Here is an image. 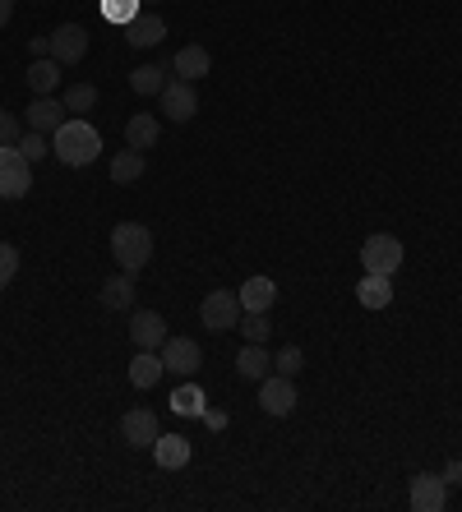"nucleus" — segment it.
Wrapping results in <instances>:
<instances>
[{
    "label": "nucleus",
    "mask_w": 462,
    "mask_h": 512,
    "mask_svg": "<svg viewBox=\"0 0 462 512\" xmlns=\"http://www.w3.org/2000/svg\"><path fill=\"white\" fill-rule=\"evenodd\" d=\"M33 190V162L19 148H0V199H24Z\"/></svg>",
    "instance_id": "4"
},
{
    "label": "nucleus",
    "mask_w": 462,
    "mask_h": 512,
    "mask_svg": "<svg viewBox=\"0 0 462 512\" xmlns=\"http://www.w3.org/2000/svg\"><path fill=\"white\" fill-rule=\"evenodd\" d=\"M241 296L236 291H208L204 305H199V323H204L208 333H231L236 323H241Z\"/></svg>",
    "instance_id": "3"
},
{
    "label": "nucleus",
    "mask_w": 462,
    "mask_h": 512,
    "mask_svg": "<svg viewBox=\"0 0 462 512\" xmlns=\"http://www.w3.org/2000/svg\"><path fill=\"white\" fill-rule=\"evenodd\" d=\"M10 14H14V0H0V28L10 24Z\"/></svg>",
    "instance_id": "35"
},
{
    "label": "nucleus",
    "mask_w": 462,
    "mask_h": 512,
    "mask_svg": "<svg viewBox=\"0 0 462 512\" xmlns=\"http://www.w3.org/2000/svg\"><path fill=\"white\" fill-rule=\"evenodd\" d=\"M444 480H449V485H458V480H462V462H449V471H444Z\"/></svg>",
    "instance_id": "34"
},
{
    "label": "nucleus",
    "mask_w": 462,
    "mask_h": 512,
    "mask_svg": "<svg viewBox=\"0 0 462 512\" xmlns=\"http://www.w3.org/2000/svg\"><path fill=\"white\" fill-rule=\"evenodd\" d=\"M158 416L148 411V406H130L121 416V439L130 443V448H153V439H158Z\"/></svg>",
    "instance_id": "10"
},
{
    "label": "nucleus",
    "mask_w": 462,
    "mask_h": 512,
    "mask_svg": "<svg viewBox=\"0 0 462 512\" xmlns=\"http://www.w3.org/2000/svg\"><path fill=\"white\" fill-rule=\"evenodd\" d=\"M102 310H134V277L116 273L102 282Z\"/></svg>",
    "instance_id": "21"
},
{
    "label": "nucleus",
    "mask_w": 462,
    "mask_h": 512,
    "mask_svg": "<svg viewBox=\"0 0 462 512\" xmlns=\"http://www.w3.org/2000/svg\"><path fill=\"white\" fill-rule=\"evenodd\" d=\"M61 102H65V111H70V116H84V111L98 107V88H93V84H70Z\"/></svg>",
    "instance_id": "26"
},
{
    "label": "nucleus",
    "mask_w": 462,
    "mask_h": 512,
    "mask_svg": "<svg viewBox=\"0 0 462 512\" xmlns=\"http://www.w3.org/2000/svg\"><path fill=\"white\" fill-rule=\"evenodd\" d=\"M190 439H181V434H158L153 439V457H158L162 471H181V466H190Z\"/></svg>",
    "instance_id": "16"
},
{
    "label": "nucleus",
    "mask_w": 462,
    "mask_h": 512,
    "mask_svg": "<svg viewBox=\"0 0 462 512\" xmlns=\"http://www.w3.org/2000/svg\"><path fill=\"white\" fill-rule=\"evenodd\" d=\"M14 273H19V250H14V245H0V291L14 282Z\"/></svg>",
    "instance_id": "33"
},
{
    "label": "nucleus",
    "mask_w": 462,
    "mask_h": 512,
    "mask_svg": "<svg viewBox=\"0 0 462 512\" xmlns=\"http://www.w3.org/2000/svg\"><path fill=\"white\" fill-rule=\"evenodd\" d=\"M162 37H167V24H162L158 10H139L130 24H125V42H130V47H139V51L158 47Z\"/></svg>",
    "instance_id": "13"
},
{
    "label": "nucleus",
    "mask_w": 462,
    "mask_h": 512,
    "mask_svg": "<svg viewBox=\"0 0 462 512\" xmlns=\"http://www.w3.org/2000/svg\"><path fill=\"white\" fill-rule=\"evenodd\" d=\"M236 296H241L245 314H268L273 310V300H278V286H273V277H250Z\"/></svg>",
    "instance_id": "17"
},
{
    "label": "nucleus",
    "mask_w": 462,
    "mask_h": 512,
    "mask_svg": "<svg viewBox=\"0 0 462 512\" xmlns=\"http://www.w3.org/2000/svg\"><path fill=\"white\" fill-rule=\"evenodd\" d=\"M365 310H389L393 305V277H379V273H365L361 286H356Z\"/></svg>",
    "instance_id": "18"
},
{
    "label": "nucleus",
    "mask_w": 462,
    "mask_h": 512,
    "mask_svg": "<svg viewBox=\"0 0 462 512\" xmlns=\"http://www.w3.org/2000/svg\"><path fill=\"white\" fill-rule=\"evenodd\" d=\"M130 88L139 97H158L162 88H167V70H162V65H134V70H130Z\"/></svg>",
    "instance_id": "24"
},
{
    "label": "nucleus",
    "mask_w": 462,
    "mask_h": 512,
    "mask_svg": "<svg viewBox=\"0 0 462 512\" xmlns=\"http://www.w3.org/2000/svg\"><path fill=\"white\" fill-rule=\"evenodd\" d=\"M301 365H305V351H301V346H282L278 356H273V370L287 374V379H296V374H301Z\"/></svg>",
    "instance_id": "29"
},
{
    "label": "nucleus",
    "mask_w": 462,
    "mask_h": 512,
    "mask_svg": "<svg viewBox=\"0 0 462 512\" xmlns=\"http://www.w3.org/2000/svg\"><path fill=\"white\" fill-rule=\"evenodd\" d=\"M273 370V360H268V346L264 342H245V351L236 356V374L241 379H264Z\"/></svg>",
    "instance_id": "22"
},
{
    "label": "nucleus",
    "mask_w": 462,
    "mask_h": 512,
    "mask_svg": "<svg viewBox=\"0 0 462 512\" xmlns=\"http://www.w3.org/2000/svg\"><path fill=\"white\" fill-rule=\"evenodd\" d=\"M162 116L171 120V125H185V120H195L199 111V93L195 84H185V79H167V88H162Z\"/></svg>",
    "instance_id": "8"
},
{
    "label": "nucleus",
    "mask_w": 462,
    "mask_h": 512,
    "mask_svg": "<svg viewBox=\"0 0 462 512\" xmlns=\"http://www.w3.org/2000/svg\"><path fill=\"white\" fill-rule=\"evenodd\" d=\"M139 176H144V153L125 148V153L111 157V180H116V185H134Z\"/></svg>",
    "instance_id": "25"
},
{
    "label": "nucleus",
    "mask_w": 462,
    "mask_h": 512,
    "mask_svg": "<svg viewBox=\"0 0 462 512\" xmlns=\"http://www.w3.org/2000/svg\"><path fill=\"white\" fill-rule=\"evenodd\" d=\"M125 143H130L134 153H144V148H158V116L139 111V116L125 120Z\"/></svg>",
    "instance_id": "19"
},
{
    "label": "nucleus",
    "mask_w": 462,
    "mask_h": 512,
    "mask_svg": "<svg viewBox=\"0 0 462 512\" xmlns=\"http://www.w3.org/2000/svg\"><path fill=\"white\" fill-rule=\"evenodd\" d=\"M158 356H162V370L181 374V379H190V374L204 365V351H199L195 337H167V342L158 346Z\"/></svg>",
    "instance_id": "5"
},
{
    "label": "nucleus",
    "mask_w": 462,
    "mask_h": 512,
    "mask_svg": "<svg viewBox=\"0 0 462 512\" xmlns=\"http://www.w3.org/2000/svg\"><path fill=\"white\" fill-rule=\"evenodd\" d=\"M148 5H153V0H144V10H148Z\"/></svg>",
    "instance_id": "36"
},
{
    "label": "nucleus",
    "mask_w": 462,
    "mask_h": 512,
    "mask_svg": "<svg viewBox=\"0 0 462 512\" xmlns=\"http://www.w3.org/2000/svg\"><path fill=\"white\" fill-rule=\"evenodd\" d=\"M14 148H19V153L28 157V162H37V157H47V134H37V130H28L24 139L14 143Z\"/></svg>",
    "instance_id": "32"
},
{
    "label": "nucleus",
    "mask_w": 462,
    "mask_h": 512,
    "mask_svg": "<svg viewBox=\"0 0 462 512\" xmlns=\"http://www.w3.org/2000/svg\"><path fill=\"white\" fill-rule=\"evenodd\" d=\"M449 503V480L435 471H416L412 476V508L416 512H439Z\"/></svg>",
    "instance_id": "11"
},
{
    "label": "nucleus",
    "mask_w": 462,
    "mask_h": 512,
    "mask_svg": "<svg viewBox=\"0 0 462 512\" xmlns=\"http://www.w3.org/2000/svg\"><path fill=\"white\" fill-rule=\"evenodd\" d=\"M361 263H365V273L393 277L402 268V240L398 236H370L361 245Z\"/></svg>",
    "instance_id": "6"
},
{
    "label": "nucleus",
    "mask_w": 462,
    "mask_h": 512,
    "mask_svg": "<svg viewBox=\"0 0 462 512\" xmlns=\"http://www.w3.org/2000/svg\"><path fill=\"white\" fill-rule=\"evenodd\" d=\"M259 406L278 420L292 416L296 411V379H287V374H264V379H259Z\"/></svg>",
    "instance_id": "7"
},
{
    "label": "nucleus",
    "mask_w": 462,
    "mask_h": 512,
    "mask_svg": "<svg viewBox=\"0 0 462 512\" xmlns=\"http://www.w3.org/2000/svg\"><path fill=\"white\" fill-rule=\"evenodd\" d=\"M24 120H28V130H37V134H56L70 120V111L56 97H33V107L24 111Z\"/></svg>",
    "instance_id": "14"
},
{
    "label": "nucleus",
    "mask_w": 462,
    "mask_h": 512,
    "mask_svg": "<svg viewBox=\"0 0 462 512\" xmlns=\"http://www.w3.org/2000/svg\"><path fill=\"white\" fill-rule=\"evenodd\" d=\"M162 356L158 351H139V356L130 360V383L134 388H158V379H162Z\"/></svg>",
    "instance_id": "23"
},
{
    "label": "nucleus",
    "mask_w": 462,
    "mask_h": 512,
    "mask_svg": "<svg viewBox=\"0 0 462 512\" xmlns=\"http://www.w3.org/2000/svg\"><path fill=\"white\" fill-rule=\"evenodd\" d=\"M24 139V125L14 111H0V148H14V143Z\"/></svg>",
    "instance_id": "31"
},
{
    "label": "nucleus",
    "mask_w": 462,
    "mask_h": 512,
    "mask_svg": "<svg viewBox=\"0 0 462 512\" xmlns=\"http://www.w3.org/2000/svg\"><path fill=\"white\" fill-rule=\"evenodd\" d=\"M236 328H241L245 342H268V333H273V328H268V314H241Z\"/></svg>",
    "instance_id": "30"
},
{
    "label": "nucleus",
    "mask_w": 462,
    "mask_h": 512,
    "mask_svg": "<svg viewBox=\"0 0 462 512\" xmlns=\"http://www.w3.org/2000/svg\"><path fill=\"white\" fill-rule=\"evenodd\" d=\"M51 153L61 157L65 167H88V162L102 157V134L84 116H70L61 130L51 134Z\"/></svg>",
    "instance_id": "1"
},
{
    "label": "nucleus",
    "mask_w": 462,
    "mask_h": 512,
    "mask_svg": "<svg viewBox=\"0 0 462 512\" xmlns=\"http://www.w3.org/2000/svg\"><path fill=\"white\" fill-rule=\"evenodd\" d=\"M171 70H176V79H185V84H199V79L213 70V56L190 42V47H181L176 56H171Z\"/></svg>",
    "instance_id": "15"
},
{
    "label": "nucleus",
    "mask_w": 462,
    "mask_h": 512,
    "mask_svg": "<svg viewBox=\"0 0 462 512\" xmlns=\"http://www.w3.org/2000/svg\"><path fill=\"white\" fill-rule=\"evenodd\" d=\"M51 37V60L56 65H79V60L88 56V28L84 24H61Z\"/></svg>",
    "instance_id": "9"
},
{
    "label": "nucleus",
    "mask_w": 462,
    "mask_h": 512,
    "mask_svg": "<svg viewBox=\"0 0 462 512\" xmlns=\"http://www.w3.org/2000/svg\"><path fill=\"white\" fill-rule=\"evenodd\" d=\"M111 254L121 263V273H144V263L153 259V231L144 222H121L111 231Z\"/></svg>",
    "instance_id": "2"
},
{
    "label": "nucleus",
    "mask_w": 462,
    "mask_h": 512,
    "mask_svg": "<svg viewBox=\"0 0 462 512\" xmlns=\"http://www.w3.org/2000/svg\"><path fill=\"white\" fill-rule=\"evenodd\" d=\"M171 411H176V416H199V411H204V393H199L195 383H181V388L171 393Z\"/></svg>",
    "instance_id": "27"
},
{
    "label": "nucleus",
    "mask_w": 462,
    "mask_h": 512,
    "mask_svg": "<svg viewBox=\"0 0 462 512\" xmlns=\"http://www.w3.org/2000/svg\"><path fill=\"white\" fill-rule=\"evenodd\" d=\"M144 10V0H102V19H107V24H130L134 14Z\"/></svg>",
    "instance_id": "28"
},
{
    "label": "nucleus",
    "mask_w": 462,
    "mask_h": 512,
    "mask_svg": "<svg viewBox=\"0 0 462 512\" xmlns=\"http://www.w3.org/2000/svg\"><path fill=\"white\" fill-rule=\"evenodd\" d=\"M130 342L139 346V351H158V346L167 342V319H162L158 310H134L130 314Z\"/></svg>",
    "instance_id": "12"
},
{
    "label": "nucleus",
    "mask_w": 462,
    "mask_h": 512,
    "mask_svg": "<svg viewBox=\"0 0 462 512\" xmlns=\"http://www.w3.org/2000/svg\"><path fill=\"white\" fill-rule=\"evenodd\" d=\"M28 88H33L37 97H51L56 88H61V65L51 56H37L33 65H28Z\"/></svg>",
    "instance_id": "20"
}]
</instances>
